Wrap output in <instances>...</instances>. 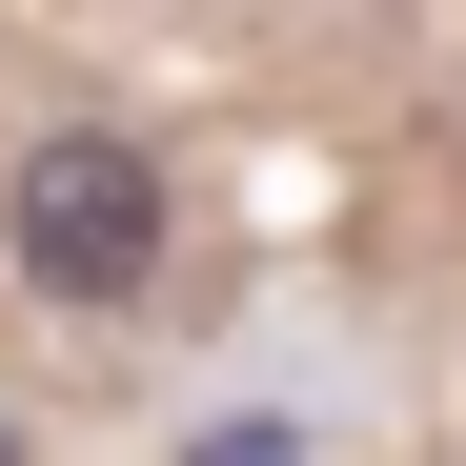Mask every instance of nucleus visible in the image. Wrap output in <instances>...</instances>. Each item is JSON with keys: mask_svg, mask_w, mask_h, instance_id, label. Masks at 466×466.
<instances>
[{"mask_svg": "<svg viewBox=\"0 0 466 466\" xmlns=\"http://www.w3.org/2000/svg\"><path fill=\"white\" fill-rule=\"evenodd\" d=\"M0 244H21V284H41V304H142V284H163V142H122V122L21 142Z\"/></svg>", "mask_w": 466, "mask_h": 466, "instance_id": "1", "label": "nucleus"}, {"mask_svg": "<svg viewBox=\"0 0 466 466\" xmlns=\"http://www.w3.org/2000/svg\"><path fill=\"white\" fill-rule=\"evenodd\" d=\"M203 466H304V446H284V426H223V446H203Z\"/></svg>", "mask_w": 466, "mask_h": 466, "instance_id": "2", "label": "nucleus"}, {"mask_svg": "<svg viewBox=\"0 0 466 466\" xmlns=\"http://www.w3.org/2000/svg\"><path fill=\"white\" fill-rule=\"evenodd\" d=\"M0 466H21V426H0Z\"/></svg>", "mask_w": 466, "mask_h": 466, "instance_id": "3", "label": "nucleus"}]
</instances>
